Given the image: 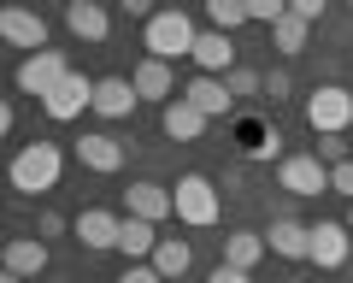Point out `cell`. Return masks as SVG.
Wrapping results in <instances>:
<instances>
[{"label": "cell", "instance_id": "cell-11", "mask_svg": "<svg viewBox=\"0 0 353 283\" xmlns=\"http://www.w3.org/2000/svg\"><path fill=\"white\" fill-rule=\"evenodd\" d=\"M347 254H353V231H347V219H318L312 224V266L318 271H341L347 266Z\"/></svg>", "mask_w": 353, "mask_h": 283}, {"label": "cell", "instance_id": "cell-7", "mask_svg": "<svg viewBox=\"0 0 353 283\" xmlns=\"http://www.w3.org/2000/svg\"><path fill=\"white\" fill-rule=\"evenodd\" d=\"M130 148L118 136H106V130H83L77 136V166L83 171H101V177H112V171H124Z\"/></svg>", "mask_w": 353, "mask_h": 283}, {"label": "cell", "instance_id": "cell-22", "mask_svg": "<svg viewBox=\"0 0 353 283\" xmlns=\"http://www.w3.org/2000/svg\"><path fill=\"white\" fill-rule=\"evenodd\" d=\"M265 254H271L265 231H230V236H224V266H241V271H253Z\"/></svg>", "mask_w": 353, "mask_h": 283}, {"label": "cell", "instance_id": "cell-34", "mask_svg": "<svg viewBox=\"0 0 353 283\" xmlns=\"http://www.w3.org/2000/svg\"><path fill=\"white\" fill-rule=\"evenodd\" d=\"M324 6H330V0H289V12L306 18V24H318V18H324Z\"/></svg>", "mask_w": 353, "mask_h": 283}, {"label": "cell", "instance_id": "cell-21", "mask_svg": "<svg viewBox=\"0 0 353 283\" xmlns=\"http://www.w3.org/2000/svg\"><path fill=\"white\" fill-rule=\"evenodd\" d=\"M48 242H41V236H12V242H6V271H18V277H41V271H48Z\"/></svg>", "mask_w": 353, "mask_h": 283}, {"label": "cell", "instance_id": "cell-38", "mask_svg": "<svg viewBox=\"0 0 353 283\" xmlns=\"http://www.w3.org/2000/svg\"><path fill=\"white\" fill-rule=\"evenodd\" d=\"M347 231H353V206H347Z\"/></svg>", "mask_w": 353, "mask_h": 283}, {"label": "cell", "instance_id": "cell-12", "mask_svg": "<svg viewBox=\"0 0 353 283\" xmlns=\"http://www.w3.org/2000/svg\"><path fill=\"white\" fill-rule=\"evenodd\" d=\"M265 242H271V254H277V260H312V224L277 213V219H271V231H265Z\"/></svg>", "mask_w": 353, "mask_h": 283}, {"label": "cell", "instance_id": "cell-39", "mask_svg": "<svg viewBox=\"0 0 353 283\" xmlns=\"http://www.w3.org/2000/svg\"><path fill=\"white\" fill-rule=\"evenodd\" d=\"M347 6H353V0H347Z\"/></svg>", "mask_w": 353, "mask_h": 283}, {"label": "cell", "instance_id": "cell-23", "mask_svg": "<svg viewBox=\"0 0 353 283\" xmlns=\"http://www.w3.org/2000/svg\"><path fill=\"white\" fill-rule=\"evenodd\" d=\"M153 248H159V224L130 219V213H124V231H118V254H124V260H153Z\"/></svg>", "mask_w": 353, "mask_h": 283}, {"label": "cell", "instance_id": "cell-14", "mask_svg": "<svg viewBox=\"0 0 353 283\" xmlns=\"http://www.w3.org/2000/svg\"><path fill=\"white\" fill-rule=\"evenodd\" d=\"M189 59L201 65L206 77H230V71H236V36H224V30H201V41H194Z\"/></svg>", "mask_w": 353, "mask_h": 283}, {"label": "cell", "instance_id": "cell-17", "mask_svg": "<svg viewBox=\"0 0 353 283\" xmlns=\"http://www.w3.org/2000/svg\"><path fill=\"white\" fill-rule=\"evenodd\" d=\"M206 124H212V118H206L201 106H189L183 95H176L171 106H159V130H165L171 142H201V136H206Z\"/></svg>", "mask_w": 353, "mask_h": 283}, {"label": "cell", "instance_id": "cell-36", "mask_svg": "<svg viewBox=\"0 0 353 283\" xmlns=\"http://www.w3.org/2000/svg\"><path fill=\"white\" fill-rule=\"evenodd\" d=\"M36 231H41V236H65V219H59V213H41Z\"/></svg>", "mask_w": 353, "mask_h": 283}, {"label": "cell", "instance_id": "cell-2", "mask_svg": "<svg viewBox=\"0 0 353 283\" xmlns=\"http://www.w3.org/2000/svg\"><path fill=\"white\" fill-rule=\"evenodd\" d=\"M59 171H65V154H59V142H24L12 154V189L18 195H48L59 189Z\"/></svg>", "mask_w": 353, "mask_h": 283}, {"label": "cell", "instance_id": "cell-10", "mask_svg": "<svg viewBox=\"0 0 353 283\" xmlns=\"http://www.w3.org/2000/svg\"><path fill=\"white\" fill-rule=\"evenodd\" d=\"M0 36H6V48H30V53H41L48 48V18L36 12V6H6L0 12Z\"/></svg>", "mask_w": 353, "mask_h": 283}, {"label": "cell", "instance_id": "cell-33", "mask_svg": "<svg viewBox=\"0 0 353 283\" xmlns=\"http://www.w3.org/2000/svg\"><path fill=\"white\" fill-rule=\"evenodd\" d=\"M206 283H253V271H241V266H224V260H218V266L206 271Z\"/></svg>", "mask_w": 353, "mask_h": 283}, {"label": "cell", "instance_id": "cell-6", "mask_svg": "<svg viewBox=\"0 0 353 283\" xmlns=\"http://www.w3.org/2000/svg\"><path fill=\"white\" fill-rule=\"evenodd\" d=\"M277 189L301 195V201H312V195H330V166L318 154H289L277 166Z\"/></svg>", "mask_w": 353, "mask_h": 283}, {"label": "cell", "instance_id": "cell-37", "mask_svg": "<svg viewBox=\"0 0 353 283\" xmlns=\"http://www.w3.org/2000/svg\"><path fill=\"white\" fill-rule=\"evenodd\" d=\"M0 283H30V277H18V271H0Z\"/></svg>", "mask_w": 353, "mask_h": 283}, {"label": "cell", "instance_id": "cell-9", "mask_svg": "<svg viewBox=\"0 0 353 283\" xmlns=\"http://www.w3.org/2000/svg\"><path fill=\"white\" fill-rule=\"evenodd\" d=\"M94 83H101V77H88V71H71V77H65L59 89L48 95V101H41V113H48L53 124H71L83 106H94Z\"/></svg>", "mask_w": 353, "mask_h": 283}, {"label": "cell", "instance_id": "cell-16", "mask_svg": "<svg viewBox=\"0 0 353 283\" xmlns=\"http://www.w3.org/2000/svg\"><path fill=\"white\" fill-rule=\"evenodd\" d=\"M65 30L83 36V41H106L112 36V12L101 0H65Z\"/></svg>", "mask_w": 353, "mask_h": 283}, {"label": "cell", "instance_id": "cell-15", "mask_svg": "<svg viewBox=\"0 0 353 283\" xmlns=\"http://www.w3.org/2000/svg\"><path fill=\"white\" fill-rule=\"evenodd\" d=\"M130 83H136V95H141V101H153V106H171L176 95H183L165 59H141L136 71H130Z\"/></svg>", "mask_w": 353, "mask_h": 283}, {"label": "cell", "instance_id": "cell-31", "mask_svg": "<svg viewBox=\"0 0 353 283\" xmlns=\"http://www.w3.org/2000/svg\"><path fill=\"white\" fill-rule=\"evenodd\" d=\"M118 283H165V277L153 271V260H130V266H124V277H118Z\"/></svg>", "mask_w": 353, "mask_h": 283}, {"label": "cell", "instance_id": "cell-18", "mask_svg": "<svg viewBox=\"0 0 353 283\" xmlns=\"http://www.w3.org/2000/svg\"><path fill=\"white\" fill-rule=\"evenodd\" d=\"M183 101L201 106L206 118H230V113H236V95H230V83H224V77H206V71L189 83V89H183Z\"/></svg>", "mask_w": 353, "mask_h": 283}, {"label": "cell", "instance_id": "cell-27", "mask_svg": "<svg viewBox=\"0 0 353 283\" xmlns=\"http://www.w3.org/2000/svg\"><path fill=\"white\" fill-rule=\"evenodd\" d=\"M224 83H230V95H236V101H253V95H265V77H259V71H248V65H236Z\"/></svg>", "mask_w": 353, "mask_h": 283}, {"label": "cell", "instance_id": "cell-1", "mask_svg": "<svg viewBox=\"0 0 353 283\" xmlns=\"http://www.w3.org/2000/svg\"><path fill=\"white\" fill-rule=\"evenodd\" d=\"M194 41H201V30H194V18L183 12V6H159V12L141 24V48H148V59H183V53H194Z\"/></svg>", "mask_w": 353, "mask_h": 283}, {"label": "cell", "instance_id": "cell-19", "mask_svg": "<svg viewBox=\"0 0 353 283\" xmlns=\"http://www.w3.org/2000/svg\"><path fill=\"white\" fill-rule=\"evenodd\" d=\"M136 106H141V95H136L130 77H101L94 83V113L101 118H130Z\"/></svg>", "mask_w": 353, "mask_h": 283}, {"label": "cell", "instance_id": "cell-29", "mask_svg": "<svg viewBox=\"0 0 353 283\" xmlns=\"http://www.w3.org/2000/svg\"><path fill=\"white\" fill-rule=\"evenodd\" d=\"M312 154L324 159V166H341V159H353V154H347V136H318Z\"/></svg>", "mask_w": 353, "mask_h": 283}, {"label": "cell", "instance_id": "cell-35", "mask_svg": "<svg viewBox=\"0 0 353 283\" xmlns=\"http://www.w3.org/2000/svg\"><path fill=\"white\" fill-rule=\"evenodd\" d=\"M118 12H124V18H141V24H148L159 6H153V0H118Z\"/></svg>", "mask_w": 353, "mask_h": 283}, {"label": "cell", "instance_id": "cell-26", "mask_svg": "<svg viewBox=\"0 0 353 283\" xmlns=\"http://www.w3.org/2000/svg\"><path fill=\"white\" fill-rule=\"evenodd\" d=\"M206 18H212V30H241V24H253L248 18V0H206Z\"/></svg>", "mask_w": 353, "mask_h": 283}, {"label": "cell", "instance_id": "cell-4", "mask_svg": "<svg viewBox=\"0 0 353 283\" xmlns=\"http://www.w3.org/2000/svg\"><path fill=\"white\" fill-rule=\"evenodd\" d=\"M306 124H312V136H347L353 130V89H341V83L312 89L306 95Z\"/></svg>", "mask_w": 353, "mask_h": 283}, {"label": "cell", "instance_id": "cell-24", "mask_svg": "<svg viewBox=\"0 0 353 283\" xmlns=\"http://www.w3.org/2000/svg\"><path fill=\"white\" fill-rule=\"evenodd\" d=\"M189 266H194V248L183 242V236H159V248H153V271L171 283V277H189Z\"/></svg>", "mask_w": 353, "mask_h": 283}, {"label": "cell", "instance_id": "cell-28", "mask_svg": "<svg viewBox=\"0 0 353 283\" xmlns=\"http://www.w3.org/2000/svg\"><path fill=\"white\" fill-rule=\"evenodd\" d=\"M248 18L253 24H277V18H289V0H248Z\"/></svg>", "mask_w": 353, "mask_h": 283}, {"label": "cell", "instance_id": "cell-30", "mask_svg": "<svg viewBox=\"0 0 353 283\" xmlns=\"http://www.w3.org/2000/svg\"><path fill=\"white\" fill-rule=\"evenodd\" d=\"M330 195H347V201H353V159L330 166Z\"/></svg>", "mask_w": 353, "mask_h": 283}, {"label": "cell", "instance_id": "cell-20", "mask_svg": "<svg viewBox=\"0 0 353 283\" xmlns=\"http://www.w3.org/2000/svg\"><path fill=\"white\" fill-rule=\"evenodd\" d=\"M241 154L248 159H265V166H271V159H289L283 154V130L277 124H259V118H241Z\"/></svg>", "mask_w": 353, "mask_h": 283}, {"label": "cell", "instance_id": "cell-13", "mask_svg": "<svg viewBox=\"0 0 353 283\" xmlns=\"http://www.w3.org/2000/svg\"><path fill=\"white\" fill-rule=\"evenodd\" d=\"M71 231H77V242H83V248H94V254H101V248H118L124 219H118V213H106V206H83Z\"/></svg>", "mask_w": 353, "mask_h": 283}, {"label": "cell", "instance_id": "cell-5", "mask_svg": "<svg viewBox=\"0 0 353 283\" xmlns=\"http://www.w3.org/2000/svg\"><path fill=\"white\" fill-rule=\"evenodd\" d=\"M77 65L65 59L59 48H41V53H24V65H18V89L24 95H36V101H48L53 89H59L65 77H71Z\"/></svg>", "mask_w": 353, "mask_h": 283}, {"label": "cell", "instance_id": "cell-8", "mask_svg": "<svg viewBox=\"0 0 353 283\" xmlns=\"http://www.w3.org/2000/svg\"><path fill=\"white\" fill-rule=\"evenodd\" d=\"M124 213L130 219H148V224H165L176 213V195L165 189V183H153V177H136L124 189Z\"/></svg>", "mask_w": 353, "mask_h": 283}, {"label": "cell", "instance_id": "cell-3", "mask_svg": "<svg viewBox=\"0 0 353 283\" xmlns=\"http://www.w3.org/2000/svg\"><path fill=\"white\" fill-rule=\"evenodd\" d=\"M176 195V219L194 224V231H212L218 219H224V195H218V183L206 177V171H183V177L171 183Z\"/></svg>", "mask_w": 353, "mask_h": 283}, {"label": "cell", "instance_id": "cell-32", "mask_svg": "<svg viewBox=\"0 0 353 283\" xmlns=\"http://www.w3.org/2000/svg\"><path fill=\"white\" fill-rule=\"evenodd\" d=\"M265 95H271V101H283V95H294V77L283 71V65H277V71H265Z\"/></svg>", "mask_w": 353, "mask_h": 283}, {"label": "cell", "instance_id": "cell-25", "mask_svg": "<svg viewBox=\"0 0 353 283\" xmlns=\"http://www.w3.org/2000/svg\"><path fill=\"white\" fill-rule=\"evenodd\" d=\"M306 36H312V24H306V18H277V24H271V41H277V53L283 59H294V53H306Z\"/></svg>", "mask_w": 353, "mask_h": 283}]
</instances>
